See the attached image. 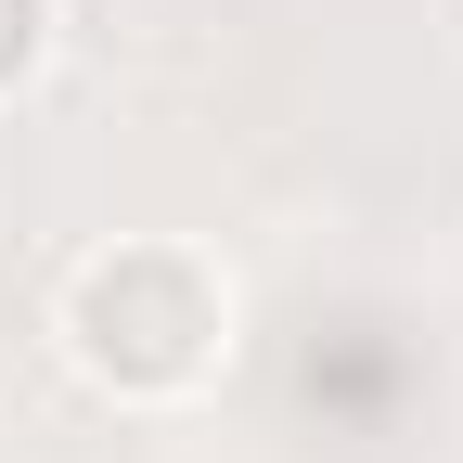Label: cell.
I'll return each instance as SVG.
<instances>
[{
    "label": "cell",
    "mask_w": 463,
    "mask_h": 463,
    "mask_svg": "<svg viewBox=\"0 0 463 463\" xmlns=\"http://www.w3.org/2000/svg\"><path fill=\"white\" fill-rule=\"evenodd\" d=\"M52 361L103 412H194L245 361V270L206 232H103L52 283Z\"/></svg>",
    "instance_id": "cell-1"
},
{
    "label": "cell",
    "mask_w": 463,
    "mask_h": 463,
    "mask_svg": "<svg viewBox=\"0 0 463 463\" xmlns=\"http://www.w3.org/2000/svg\"><path fill=\"white\" fill-rule=\"evenodd\" d=\"M65 65V0H0V116Z\"/></svg>",
    "instance_id": "cell-2"
}]
</instances>
